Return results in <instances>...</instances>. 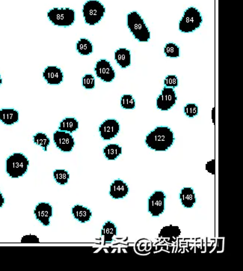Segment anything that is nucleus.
Listing matches in <instances>:
<instances>
[{"mask_svg":"<svg viewBox=\"0 0 243 271\" xmlns=\"http://www.w3.org/2000/svg\"><path fill=\"white\" fill-rule=\"evenodd\" d=\"M174 133L168 127H157L145 138V144L155 151H165L172 146Z\"/></svg>","mask_w":243,"mask_h":271,"instance_id":"obj_1","label":"nucleus"},{"mask_svg":"<svg viewBox=\"0 0 243 271\" xmlns=\"http://www.w3.org/2000/svg\"><path fill=\"white\" fill-rule=\"evenodd\" d=\"M127 26L136 40L139 42H149L151 33L139 13L132 11L128 14Z\"/></svg>","mask_w":243,"mask_h":271,"instance_id":"obj_2","label":"nucleus"},{"mask_svg":"<svg viewBox=\"0 0 243 271\" xmlns=\"http://www.w3.org/2000/svg\"><path fill=\"white\" fill-rule=\"evenodd\" d=\"M30 166V160L21 153L11 154L6 160V173L12 179L23 177Z\"/></svg>","mask_w":243,"mask_h":271,"instance_id":"obj_3","label":"nucleus"},{"mask_svg":"<svg viewBox=\"0 0 243 271\" xmlns=\"http://www.w3.org/2000/svg\"><path fill=\"white\" fill-rule=\"evenodd\" d=\"M203 17L200 11L194 7L187 8L179 23V30L181 33H193L200 27Z\"/></svg>","mask_w":243,"mask_h":271,"instance_id":"obj_4","label":"nucleus"},{"mask_svg":"<svg viewBox=\"0 0 243 271\" xmlns=\"http://www.w3.org/2000/svg\"><path fill=\"white\" fill-rule=\"evenodd\" d=\"M47 17L54 26L69 27L75 22L76 13L69 8H53L48 11Z\"/></svg>","mask_w":243,"mask_h":271,"instance_id":"obj_5","label":"nucleus"},{"mask_svg":"<svg viewBox=\"0 0 243 271\" xmlns=\"http://www.w3.org/2000/svg\"><path fill=\"white\" fill-rule=\"evenodd\" d=\"M105 12L106 8L104 5L97 0H89L84 4L82 8L84 20L89 26H94L100 23Z\"/></svg>","mask_w":243,"mask_h":271,"instance_id":"obj_6","label":"nucleus"},{"mask_svg":"<svg viewBox=\"0 0 243 271\" xmlns=\"http://www.w3.org/2000/svg\"><path fill=\"white\" fill-rule=\"evenodd\" d=\"M53 142L62 152H71L75 146L73 136L66 131H56L53 134Z\"/></svg>","mask_w":243,"mask_h":271,"instance_id":"obj_7","label":"nucleus"},{"mask_svg":"<svg viewBox=\"0 0 243 271\" xmlns=\"http://www.w3.org/2000/svg\"><path fill=\"white\" fill-rule=\"evenodd\" d=\"M177 97L174 89L165 87L157 97V106L161 111H168L175 105Z\"/></svg>","mask_w":243,"mask_h":271,"instance_id":"obj_8","label":"nucleus"},{"mask_svg":"<svg viewBox=\"0 0 243 271\" xmlns=\"http://www.w3.org/2000/svg\"><path fill=\"white\" fill-rule=\"evenodd\" d=\"M166 196L162 191H156L148 199V212L153 217H160L165 211Z\"/></svg>","mask_w":243,"mask_h":271,"instance_id":"obj_9","label":"nucleus"},{"mask_svg":"<svg viewBox=\"0 0 243 271\" xmlns=\"http://www.w3.org/2000/svg\"><path fill=\"white\" fill-rule=\"evenodd\" d=\"M97 77L106 83L113 82L116 78V72L109 61L100 59L96 63L94 68Z\"/></svg>","mask_w":243,"mask_h":271,"instance_id":"obj_10","label":"nucleus"},{"mask_svg":"<svg viewBox=\"0 0 243 271\" xmlns=\"http://www.w3.org/2000/svg\"><path fill=\"white\" fill-rule=\"evenodd\" d=\"M120 131V125L116 119H107L99 127V132L103 140H110L116 137Z\"/></svg>","mask_w":243,"mask_h":271,"instance_id":"obj_11","label":"nucleus"},{"mask_svg":"<svg viewBox=\"0 0 243 271\" xmlns=\"http://www.w3.org/2000/svg\"><path fill=\"white\" fill-rule=\"evenodd\" d=\"M34 214L36 219L44 226L50 225V218L53 214L52 205L47 202H40L36 206Z\"/></svg>","mask_w":243,"mask_h":271,"instance_id":"obj_12","label":"nucleus"},{"mask_svg":"<svg viewBox=\"0 0 243 271\" xmlns=\"http://www.w3.org/2000/svg\"><path fill=\"white\" fill-rule=\"evenodd\" d=\"M43 77L47 84L50 86L60 85L64 80V73L57 66H47L43 72Z\"/></svg>","mask_w":243,"mask_h":271,"instance_id":"obj_13","label":"nucleus"},{"mask_svg":"<svg viewBox=\"0 0 243 271\" xmlns=\"http://www.w3.org/2000/svg\"><path fill=\"white\" fill-rule=\"evenodd\" d=\"M129 193V186L120 179L115 180L110 186V195L113 199H123Z\"/></svg>","mask_w":243,"mask_h":271,"instance_id":"obj_14","label":"nucleus"},{"mask_svg":"<svg viewBox=\"0 0 243 271\" xmlns=\"http://www.w3.org/2000/svg\"><path fill=\"white\" fill-rule=\"evenodd\" d=\"M72 214L74 218L81 224L88 222L92 217L91 210L81 205H76L73 207Z\"/></svg>","mask_w":243,"mask_h":271,"instance_id":"obj_15","label":"nucleus"},{"mask_svg":"<svg viewBox=\"0 0 243 271\" xmlns=\"http://www.w3.org/2000/svg\"><path fill=\"white\" fill-rule=\"evenodd\" d=\"M0 121L8 126L14 125L19 122V112L12 108L1 109Z\"/></svg>","mask_w":243,"mask_h":271,"instance_id":"obj_16","label":"nucleus"},{"mask_svg":"<svg viewBox=\"0 0 243 271\" xmlns=\"http://www.w3.org/2000/svg\"><path fill=\"white\" fill-rule=\"evenodd\" d=\"M180 199L182 205L186 208H191L196 202V194L191 187H184L180 193Z\"/></svg>","mask_w":243,"mask_h":271,"instance_id":"obj_17","label":"nucleus"},{"mask_svg":"<svg viewBox=\"0 0 243 271\" xmlns=\"http://www.w3.org/2000/svg\"><path fill=\"white\" fill-rule=\"evenodd\" d=\"M181 234V230L175 226H168L160 230L159 237L161 238L168 239V242H175Z\"/></svg>","mask_w":243,"mask_h":271,"instance_id":"obj_18","label":"nucleus"},{"mask_svg":"<svg viewBox=\"0 0 243 271\" xmlns=\"http://www.w3.org/2000/svg\"><path fill=\"white\" fill-rule=\"evenodd\" d=\"M115 59L121 68H128L131 65L130 50L126 48H120L115 52Z\"/></svg>","mask_w":243,"mask_h":271,"instance_id":"obj_19","label":"nucleus"},{"mask_svg":"<svg viewBox=\"0 0 243 271\" xmlns=\"http://www.w3.org/2000/svg\"><path fill=\"white\" fill-rule=\"evenodd\" d=\"M101 234L105 243H110L117 234V227L111 221H107L102 228Z\"/></svg>","mask_w":243,"mask_h":271,"instance_id":"obj_20","label":"nucleus"},{"mask_svg":"<svg viewBox=\"0 0 243 271\" xmlns=\"http://www.w3.org/2000/svg\"><path fill=\"white\" fill-rule=\"evenodd\" d=\"M76 47H77V52L82 56H88L90 54L92 53L93 51H94L92 43L88 39H85V38L80 39L77 42Z\"/></svg>","mask_w":243,"mask_h":271,"instance_id":"obj_21","label":"nucleus"},{"mask_svg":"<svg viewBox=\"0 0 243 271\" xmlns=\"http://www.w3.org/2000/svg\"><path fill=\"white\" fill-rule=\"evenodd\" d=\"M103 154L107 160H116L122 154V148L118 144H109L103 148Z\"/></svg>","mask_w":243,"mask_h":271,"instance_id":"obj_22","label":"nucleus"},{"mask_svg":"<svg viewBox=\"0 0 243 271\" xmlns=\"http://www.w3.org/2000/svg\"><path fill=\"white\" fill-rule=\"evenodd\" d=\"M79 122L75 118H65L59 124V131H66V132H75L78 130Z\"/></svg>","mask_w":243,"mask_h":271,"instance_id":"obj_23","label":"nucleus"},{"mask_svg":"<svg viewBox=\"0 0 243 271\" xmlns=\"http://www.w3.org/2000/svg\"><path fill=\"white\" fill-rule=\"evenodd\" d=\"M33 141L37 145H40L43 148V151H47L48 146L50 144V139L48 137V136L43 133L39 132L33 136Z\"/></svg>","mask_w":243,"mask_h":271,"instance_id":"obj_24","label":"nucleus"},{"mask_svg":"<svg viewBox=\"0 0 243 271\" xmlns=\"http://www.w3.org/2000/svg\"><path fill=\"white\" fill-rule=\"evenodd\" d=\"M53 178L59 184L64 186L69 181L70 174L65 170H56L53 172Z\"/></svg>","mask_w":243,"mask_h":271,"instance_id":"obj_25","label":"nucleus"},{"mask_svg":"<svg viewBox=\"0 0 243 271\" xmlns=\"http://www.w3.org/2000/svg\"><path fill=\"white\" fill-rule=\"evenodd\" d=\"M165 56L169 58H177L180 56V47L174 43H168L164 48Z\"/></svg>","mask_w":243,"mask_h":271,"instance_id":"obj_26","label":"nucleus"},{"mask_svg":"<svg viewBox=\"0 0 243 271\" xmlns=\"http://www.w3.org/2000/svg\"><path fill=\"white\" fill-rule=\"evenodd\" d=\"M121 105L125 110H133L136 107V100L130 94H124L122 97Z\"/></svg>","mask_w":243,"mask_h":271,"instance_id":"obj_27","label":"nucleus"},{"mask_svg":"<svg viewBox=\"0 0 243 271\" xmlns=\"http://www.w3.org/2000/svg\"><path fill=\"white\" fill-rule=\"evenodd\" d=\"M82 87L85 90H93L95 88V79L92 74H87L82 77Z\"/></svg>","mask_w":243,"mask_h":271,"instance_id":"obj_28","label":"nucleus"},{"mask_svg":"<svg viewBox=\"0 0 243 271\" xmlns=\"http://www.w3.org/2000/svg\"><path fill=\"white\" fill-rule=\"evenodd\" d=\"M184 113L187 117H196L199 113V107L195 103H188L184 106Z\"/></svg>","mask_w":243,"mask_h":271,"instance_id":"obj_29","label":"nucleus"},{"mask_svg":"<svg viewBox=\"0 0 243 271\" xmlns=\"http://www.w3.org/2000/svg\"><path fill=\"white\" fill-rule=\"evenodd\" d=\"M165 87L169 88H175L178 86V78L175 75H168L164 80Z\"/></svg>","mask_w":243,"mask_h":271,"instance_id":"obj_30","label":"nucleus"},{"mask_svg":"<svg viewBox=\"0 0 243 271\" xmlns=\"http://www.w3.org/2000/svg\"><path fill=\"white\" fill-rule=\"evenodd\" d=\"M39 242H40V239L35 234H26L21 239V243H38Z\"/></svg>","mask_w":243,"mask_h":271,"instance_id":"obj_31","label":"nucleus"},{"mask_svg":"<svg viewBox=\"0 0 243 271\" xmlns=\"http://www.w3.org/2000/svg\"><path fill=\"white\" fill-rule=\"evenodd\" d=\"M206 170L211 174L215 175V160H211L206 165Z\"/></svg>","mask_w":243,"mask_h":271,"instance_id":"obj_32","label":"nucleus"},{"mask_svg":"<svg viewBox=\"0 0 243 271\" xmlns=\"http://www.w3.org/2000/svg\"><path fill=\"white\" fill-rule=\"evenodd\" d=\"M5 198H4L2 193L0 192V208L3 207L4 204H5Z\"/></svg>","mask_w":243,"mask_h":271,"instance_id":"obj_33","label":"nucleus"},{"mask_svg":"<svg viewBox=\"0 0 243 271\" xmlns=\"http://www.w3.org/2000/svg\"><path fill=\"white\" fill-rule=\"evenodd\" d=\"M212 122L215 124V108L212 109Z\"/></svg>","mask_w":243,"mask_h":271,"instance_id":"obj_34","label":"nucleus"},{"mask_svg":"<svg viewBox=\"0 0 243 271\" xmlns=\"http://www.w3.org/2000/svg\"><path fill=\"white\" fill-rule=\"evenodd\" d=\"M2 83H3V80H2V76L0 75V87L2 86Z\"/></svg>","mask_w":243,"mask_h":271,"instance_id":"obj_35","label":"nucleus"}]
</instances>
